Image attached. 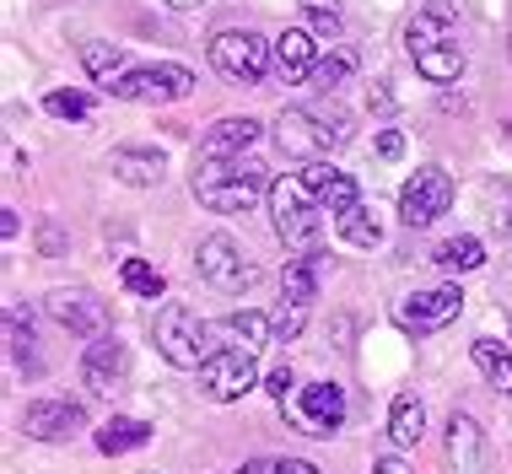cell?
I'll list each match as a JSON object with an SVG mask.
<instances>
[{
    "instance_id": "1",
    "label": "cell",
    "mask_w": 512,
    "mask_h": 474,
    "mask_svg": "<svg viewBox=\"0 0 512 474\" xmlns=\"http://www.w3.org/2000/svg\"><path fill=\"white\" fill-rule=\"evenodd\" d=\"M405 49L415 60L432 87H448V81L464 76V44H459V27H453V11L448 6H421L415 17L405 22Z\"/></svg>"
},
{
    "instance_id": "2",
    "label": "cell",
    "mask_w": 512,
    "mask_h": 474,
    "mask_svg": "<svg viewBox=\"0 0 512 474\" xmlns=\"http://www.w3.org/2000/svg\"><path fill=\"white\" fill-rule=\"evenodd\" d=\"M270 167L254 157H221V162H195V200L216 216H243L259 194H270Z\"/></svg>"
},
{
    "instance_id": "3",
    "label": "cell",
    "mask_w": 512,
    "mask_h": 474,
    "mask_svg": "<svg viewBox=\"0 0 512 474\" xmlns=\"http://www.w3.org/2000/svg\"><path fill=\"white\" fill-rule=\"evenodd\" d=\"M275 141H281L286 157H302V162H324L351 141V119L340 114L335 103H297V108H281L275 114Z\"/></svg>"
},
{
    "instance_id": "4",
    "label": "cell",
    "mask_w": 512,
    "mask_h": 474,
    "mask_svg": "<svg viewBox=\"0 0 512 474\" xmlns=\"http://www.w3.org/2000/svg\"><path fill=\"white\" fill-rule=\"evenodd\" d=\"M302 178H275L270 184V221L286 254H324V205Z\"/></svg>"
},
{
    "instance_id": "5",
    "label": "cell",
    "mask_w": 512,
    "mask_h": 474,
    "mask_svg": "<svg viewBox=\"0 0 512 474\" xmlns=\"http://www.w3.org/2000/svg\"><path fill=\"white\" fill-rule=\"evenodd\" d=\"M151 340H157L162 361L178 367V372H200L205 361H211V324H200V313L189 308V302L157 308V318H151Z\"/></svg>"
},
{
    "instance_id": "6",
    "label": "cell",
    "mask_w": 512,
    "mask_h": 474,
    "mask_svg": "<svg viewBox=\"0 0 512 474\" xmlns=\"http://www.w3.org/2000/svg\"><path fill=\"white\" fill-rule=\"evenodd\" d=\"M270 60H275V44L259 27H227V33L211 38V65L232 87H259L270 76Z\"/></svg>"
},
{
    "instance_id": "7",
    "label": "cell",
    "mask_w": 512,
    "mask_h": 474,
    "mask_svg": "<svg viewBox=\"0 0 512 474\" xmlns=\"http://www.w3.org/2000/svg\"><path fill=\"white\" fill-rule=\"evenodd\" d=\"M195 270H200L205 286H211V291H227V297H238V291H248V286L259 281V270L248 264V254L232 243L227 232L200 237V243H195Z\"/></svg>"
},
{
    "instance_id": "8",
    "label": "cell",
    "mask_w": 512,
    "mask_h": 474,
    "mask_svg": "<svg viewBox=\"0 0 512 474\" xmlns=\"http://www.w3.org/2000/svg\"><path fill=\"white\" fill-rule=\"evenodd\" d=\"M108 92L124 97V103H178V97L195 92V71L189 65H135Z\"/></svg>"
},
{
    "instance_id": "9",
    "label": "cell",
    "mask_w": 512,
    "mask_h": 474,
    "mask_svg": "<svg viewBox=\"0 0 512 474\" xmlns=\"http://www.w3.org/2000/svg\"><path fill=\"white\" fill-rule=\"evenodd\" d=\"M254 388H259L254 351L227 345V351H211V361L200 367V394L211 399V404H238L243 394H254Z\"/></svg>"
},
{
    "instance_id": "10",
    "label": "cell",
    "mask_w": 512,
    "mask_h": 474,
    "mask_svg": "<svg viewBox=\"0 0 512 474\" xmlns=\"http://www.w3.org/2000/svg\"><path fill=\"white\" fill-rule=\"evenodd\" d=\"M448 205H453V178L442 167H421L399 189V221L405 227H432L437 216H448Z\"/></svg>"
},
{
    "instance_id": "11",
    "label": "cell",
    "mask_w": 512,
    "mask_h": 474,
    "mask_svg": "<svg viewBox=\"0 0 512 474\" xmlns=\"http://www.w3.org/2000/svg\"><path fill=\"white\" fill-rule=\"evenodd\" d=\"M124 372H130V345L119 334H98V340L81 351V388L92 399H114L124 388Z\"/></svg>"
},
{
    "instance_id": "12",
    "label": "cell",
    "mask_w": 512,
    "mask_h": 474,
    "mask_svg": "<svg viewBox=\"0 0 512 474\" xmlns=\"http://www.w3.org/2000/svg\"><path fill=\"white\" fill-rule=\"evenodd\" d=\"M44 313L60 329L87 334V340L108 334V302H98V291H87V286H54L49 297H44Z\"/></svg>"
},
{
    "instance_id": "13",
    "label": "cell",
    "mask_w": 512,
    "mask_h": 474,
    "mask_svg": "<svg viewBox=\"0 0 512 474\" xmlns=\"http://www.w3.org/2000/svg\"><path fill=\"white\" fill-rule=\"evenodd\" d=\"M459 313H464V291L459 286H426V291H415V297H405L394 308L399 329H410V334H437Z\"/></svg>"
},
{
    "instance_id": "14",
    "label": "cell",
    "mask_w": 512,
    "mask_h": 474,
    "mask_svg": "<svg viewBox=\"0 0 512 474\" xmlns=\"http://www.w3.org/2000/svg\"><path fill=\"white\" fill-rule=\"evenodd\" d=\"M292 415H297V426L308 431V437H335V431L345 426V388L329 383V378L297 388Z\"/></svg>"
},
{
    "instance_id": "15",
    "label": "cell",
    "mask_w": 512,
    "mask_h": 474,
    "mask_svg": "<svg viewBox=\"0 0 512 474\" xmlns=\"http://www.w3.org/2000/svg\"><path fill=\"white\" fill-rule=\"evenodd\" d=\"M81 426H87V410L71 399H33L22 410V431L33 442H71Z\"/></svg>"
},
{
    "instance_id": "16",
    "label": "cell",
    "mask_w": 512,
    "mask_h": 474,
    "mask_svg": "<svg viewBox=\"0 0 512 474\" xmlns=\"http://www.w3.org/2000/svg\"><path fill=\"white\" fill-rule=\"evenodd\" d=\"M318 65V38L313 27H286L281 38H275V76L286 81V87H297V81H308Z\"/></svg>"
},
{
    "instance_id": "17",
    "label": "cell",
    "mask_w": 512,
    "mask_h": 474,
    "mask_svg": "<svg viewBox=\"0 0 512 474\" xmlns=\"http://www.w3.org/2000/svg\"><path fill=\"white\" fill-rule=\"evenodd\" d=\"M259 141V119H216L211 130L200 135V151H195V162H221V157H243L248 146Z\"/></svg>"
},
{
    "instance_id": "18",
    "label": "cell",
    "mask_w": 512,
    "mask_h": 474,
    "mask_svg": "<svg viewBox=\"0 0 512 474\" xmlns=\"http://www.w3.org/2000/svg\"><path fill=\"white\" fill-rule=\"evenodd\" d=\"M108 167H114V178L130 189H157L162 173H168V157H162L157 146H119L114 157H108Z\"/></svg>"
},
{
    "instance_id": "19",
    "label": "cell",
    "mask_w": 512,
    "mask_h": 474,
    "mask_svg": "<svg viewBox=\"0 0 512 474\" xmlns=\"http://www.w3.org/2000/svg\"><path fill=\"white\" fill-rule=\"evenodd\" d=\"M480 458H486V431H480L475 415L453 410L448 415V464H453V474H480Z\"/></svg>"
},
{
    "instance_id": "20",
    "label": "cell",
    "mask_w": 512,
    "mask_h": 474,
    "mask_svg": "<svg viewBox=\"0 0 512 474\" xmlns=\"http://www.w3.org/2000/svg\"><path fill=\"white\" fill-rule=\"evenodd\" d=\"M221 340H232L238 351H265V345H275V324H270V313H259V308H243V313H227L216 324Z\"/></svg>"
},
{
    "instance_id": "21",
    "label": "cell",
    "mask_w": 512,
    "mask_h": 474,
    "mask_svg": "<svg viewBox=\"0 0 512 474\" xmlns=\"http://www.w3.org/2000/svg\"><path fill=\"white\" fill-rule=\"evenodd\" d=\"M356 71H362V54H356L351 44H329L324 54H318V65H313V87L318 92H335V87H345Z\"/></svg>"
},
{
    "instance_id": "22",
    "label": "cell",
    "mask_w": 512,
    "mask_h": 474,
    "mask_svg": "<svg viewBox=\"0 0 512 474\" xmlns=\"http://www.w3.org/2000/svg\"><path fill=\"white\" fill-rule=\"evenodd\" d=\"M98 453H108V458H119V453H135V448H146L151 442V426L146 421H135V415H114V421H103L98 426Z\"/></svg>"
},
{
    "instance_id": "23",
    "label": "cell",
    "mask_w": 512,
    "mask_h": 474,
    "mask_svg": "<svg viewBox=\"0 0 512 474\" xmlns=\"http://www.w3.org/2000/svg\"><path fill=\"white\" fill-rule=\"evenodd\" d=\"M318 259L324 254H297L281 270V302H297V308H313L318 302Z\"/></svg>"
},
{
    "instance_id": "24",
    "label": "cell",
    "mask_w": 512,
    "mask_h": 474,
    "mask_svg": "<svg viewBox=\"0 0 512 474\" xmlns=\"http://www.w3.org/2000/svg\"><path fill=\"white\" fill-rule=\"evenodd\" d=\"M432 264H437V270H448V275H469V270L486 264V243L469 237V232H459V237H448V243L432 248Z\"/></svg>"
},
{
    "instance_id": "25",
    "label": "cell",
    "mask_w": 512,
    "mask_h": 474,
    "mask_svg": "<svg viewBox=\"0 0 512 474\" xmlns=\"http://www.w3.org/2000/svg\"><path fill=\"white\" fill-rule=\"evenodd\" d=\"M389 437H394V448H415L426 437V404L415 394H399L389 404Z\"/></svg>"
},
{
    "instance_id": "26",
    "label": "cell",
    "mask_w": 512,
    "mask_h": 474,
    "mask_svg": "<svg viewBox=\"0 0 512 474\" xmlns=\"http://www.w3.org/2000/svg\"><path fill=\"white\" fill-rule=\"evenodd\" d=\"M81 65H87L92 81H103V87H114V81L130 71V54L119 44H103V38H92V44H81Z\"/></svg>"
},
{
    "instance_id": "27",
    "label": "cell",
    "mask_w": 512,
    "mask_h": 474,
    "mask_svg": "<svg viewBox=\"0 0 512 474\" xmlns=\"http://www.w3.org/2000/svg\"><path fill=\"white\" fill-rule=\"evenodd\" d=\"M469 356H475V367L486 372V383L496 388V394H512V351L496 340H475L469 345Z\"/></svg>"
},
{
    "instance_id": "28",
    "label": "cell",
    "mask_w": 512,
    "mask_h": 474,
    "mask_svg": "<svg viewBox=\"0 0 512 474\" xmlns=\"http://www.w3.org/2000/svg\"><path fill=\"white\" fill-rule=\"evenodd\" d=\"M297 6H302V17H308V27H313V38H318V44H340L345 17H340V6H335V0H297Z\"/></svg>"
},
{
    "instance_id": "29",
    "label": "cell",
    "mask_w": 512,
    "mask_h": 474,
    "mask_svg": "<svg viewBox=\"0 0 512 474\" xmlns=\"http://www.w3.org/2000/svg\"><path fill=\"white\" fill-rule=\"evenodd\" d=\"M335 227L345 243H356V248H378L383 243V227H378V216L367 211V205H351L345 216H335Z\"/></svg>"
},
{
    "instance_id": "30",
    "label": "cell",
    "mask_w": 512,
    "mask_h": 474,
    "mask_svg": "<svg viewBox=\"0 0 512 474\" xmlns=\"http://www.w3.org/2000/svg\"><path fill=\"white\" fill-rule=\"evenodd\" d=\"M119 281H124V291H130V297H146V302H157L162 291H168L162 270H157V264H146V259H124Z\"/></svg>"
},
{
    "instance_id": "31",
    "label": "cell",
    "mask_w": 512,
    "mask_h": 474,
    "mask_svg": "<svg viewBox=\"0 0 512 474\" xmlns=\"http://www.w3.org/2000/svg\"><path fill=\"white\" fill-rule=\"evenodd\" d=\"M6 340H11V356L22 361V367H33L38 372V351H33V318H22V302H11L6 308Z\"/></svg>"
},
{
    "instance_id": "32",
    "label": "cell",
    "mask_w": 512,
    "mask_h": 474,
    "mask_svg": "<svg viewBox=\"0 0 512 474\" xmlns=\"http://www.w3.org/2000/svg\"><path fill=\"white\" fill-rule=\"evenodd\" d=\"M318 205H324V216H345L351 205H362V189H356V178L351 173H329V184L318 189Z\"/></svg>"
},
{
    "instance_id": "33",
    "label": "cell",
    "mask_w": 512,
    "mask_h": 474,
    "mask_svg": "<svg viewBox=\"0 0 512 474\" xmlns=\"http://www.w3.org/2000/svg\"><path fill=\"white\" fill-rule=\"evenodd\" d=\"M44 108H49L54 119H76V124L92 119V97H87V92H65V87H60V92L44 97Z\"/></svg>"
},
{
    "instance_id": "34",
    "label": "cell",
    "mask_w": 512,
    "mask_h": 474,
    "mask_svg": "<svg viewBox=\"0 0 512 474\" xmlns=\"http://www.w3.org/2000/svg\"><path fill=\"white\" fill-rule=\"evenodd\" d=\"M270 324H275V345H286V340H297V334H302V324H308V308L281 302V308L270 313Z\"/></svg>"
},
{
    "instance_id": "35",
    "label": "cell",
    "mask_w": 512,
    "mask_h": 474,
    "mask_svg": "<svg viewBox=\"0 0 512 474\" xmlns=\"http://www.w3.org/2000/svg\"><path fill=\"white\" fill-rule=\"evenodd\" d=\"M265 388H270V399L286 410V399H297V372L292 367H275L270 378H265Z\"/></svg>"
},
{
    "instance_id": "36",
    "label": "cell",
    "mask_w": 512,
    "mask_h": 474,
    "mask_svg": "<svg viewBox=\"0 0 512 474\" xmlns=\"http://www.w3.org/2000/svg\"><path fill=\"white\" fill-rule=\"evenodd\" d=\"M378 157H383V162L405 157V135H399V130H383V135H378Z\"/></svg>"
},
{
    "instance_id": "37",
    "label": "cell",
    "mask_w": 512,
    "mask_h": 474,
    "mask_svg": "<svg viewBox=\"0 0 512 474\" xmlns=\"http://www.w3.org/2000/svg\"><path fill=\"white\" fill-rule=\"evenodd\" d=\"M367 108H378V114H394V92H389V87H383V81H378V87L367 92Z\"/></svg>"
},
{
    "instance_id": "38",
    "label": "cell",
    "mask_w": 512,
    "mask_h": 474,
    "mask_svg": "<svg viewBox=\"0 0 512 474\" xmlns=\"http://www.w3.org/2000/svg\"><path fill=\"white\" fill-rule=\"evenodd\" d=\"M372 474H410V464H405V458H394V453H383L378 464H372Z\"/></svg>"
},
{
    "instance_id": "39",
    "label": "cell",
    "mask_w": 512,
    "mask_h": 474,
    "mask_svg": "<svg viewBox=\"0 0 512 474\" xmlns=\"http://www.w3.org/2000/svg\"><path fill=\"white\" fill-rule=\"evenodd\" d=\"M275 469H281V458H248L238 474H275Z\"/></svg>"
},
{
    "instance_id": "40",
    "label": "cell",
    "mask_w": 512,
    "mask_h": 474,
    "mask_svg": "<svg viewBox=\"0 0 512 474\" xmlns=\"http://www.w3.org/2000/svg\"><path fill=\"white\" fill-rule=\"evenodd\" d=\"M275 474H318V469L308 464V458H281V469H275Z\"/></svg>"
},
{
    "instance_id": "41",
    "label": "cell",
    "mask_w": 512,
    "mask_h": 474,
    "mask_svg": "<svg viewBox=\"0 0 512 474\" xmlns=\"http://www.w3.org/2000/svg\"><path fill=\"white\" fill-rule=\"evenodd\" d=\"M0 232H6V237H17V232H22V216L11 211V205H6V211H0Z\"/></svg>"
},
{
    "instance_id": "42",
    "label": "cell",
    "mask_w": 512,
    "mask_h": 474,
    "mask_svg": "<svg viewBox=\"0 0 512 474\" xmlns=\"http://www.w3.org/2000/svg\"><path fill=\"white\" fill-rule=\"evenodd\" d=\"M38 243H44V254H60V232H54L49 221H44V232H38Z\"/></svg>"
},
{
    "instance_id": "43",
    "label": "cell",
    "mask_w": 512,
    "mask_h": 474,
    "mask_svg": "<svg viewBox=\"0 0 512 474\" xmlns=\"http://www.w3.org/2000/svg\"><path fill=\"white\" fill-rule=\"evenodd\" d=\"M168 6H173V11H195L200 0H168Z\"/></svg>"
},
{
    "instance_id": "44",
    "label": "cell",
    "mask_w": 512,
    "mask_h": 474,
    "mask_svg": "<svg viewBox=\"0 0 512 474\" xmlns=\"http://www.w3.org/2000/svg\"><path fill=\"white\" fill-rule=\"evenodd\" d=\"M507 54H512V33H507Z\"/></svg>"
},
{
    "instance_id": "45",
    "label": "cell",
    "mask_w": 512,
    "mask_h": 474,
    "mask_svg": "<svg viewBox=\"0 0 512 474\" xmlns=\"http://www.w3.org/2000/svg\"><path fill=\"white\" fill-rule=\"evenodd\" d=\"M141 474H157V469H141Z\"/></svg>"
}]
</instances>
